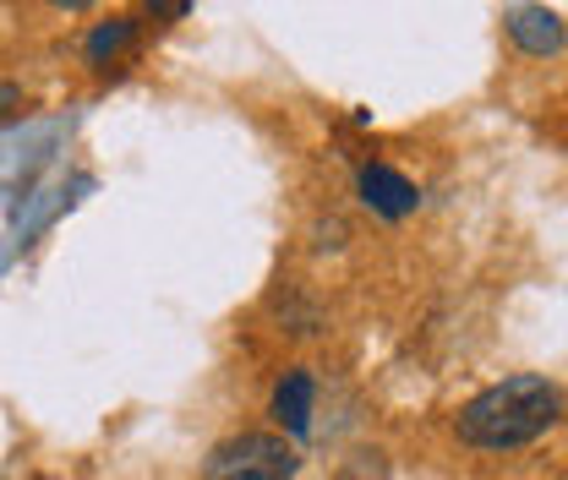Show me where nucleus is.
<instances>
[{
	"label": "nucleus",
	"mask_w": 568,
	"mask_h": 480,
	"mask_svg": "<svg viewBox=\"0 0 568 480\" xmlns=\"http://www.w3.org/2000/svg\"><path fill=\"white\" fill-rule=\"evenodd\" d=\"M50 6H67V11H82V6H93V0H50Z\"/></svg>",
	"instance_id": "9"
},
{
	"label": "nucleus",
	"mask_w": 568,
	"mask_h": 480,
	"mask_svg": "<svg viewBox=\"0 0 568 480\" xmlns=\"http://www.w3.org/2000/svg\"><path fill=\"white\" fill-rule=\"evenodd\" d=\"M312 399H317L312 371H306V366H290L280 377V388H274V420H280L290 437H301V431L312 426Z\"/></svg>",
	"instance_id": "5"
},
{
	"label": "nucleus",
	"mask_w": 568,
	"mask_h": 480,
	"mask_svg": "<svg viewBox=\"0 0 568 480\" xmlns=\"http://www.w3.org/2000/svg\"><path fill=\"white\" fill-rule=\"evenodd\" d=\"M132 39H138V17H110V22H99V28L88 33V44H82V50H88V67H110Z\"/></svg>",
	"instance_id": "6"
},
{
	"label": "nucleus",
	"mask_w": 568,
	"mask_h": 480,
	"mask_svg": "<svg viewBox=\"0 0 568 480\" xmlns=\"http://www.w3.org/2000/svg\"><path fill=\"white\" fill-rule=\"evenodd\" d=\"M508 39H514L525 55L547 61V55L564 50V17H558L552 6H514V11H508Z\"/></svg>",
	"instance_id": "4"
},
{
	"label": "nucleus",
	"mask_w": 568,
	"mask_h": 480,
	"mask_svg": "<svg viewBox=\"0 0 568 480\" xmlns=\"http://www.w3.org/2000/svg\"><path fill=\"white\" fill-rule=\"evenodd\" d=\"M148 11H159V17H181L186 0H148Z\"/></svg>",
	"instance_id": "8"
},
{
	"label": "nucleus",
	"mask_w": 568,
	"mask_h": 480,
	"mask_svg": "<svg viewBox=\"0 0 568 480\" xmlns=\"http://www.w3.org/2000/svg\"><path fill=\"white\" fill-rule=\"evenodd\" d=\"M558 420H564V388L552 377H503L459 405L454 437L481 453H514L558 431Z\"/></svg>",
	"instance_id": "1"
},
{
	"label": "nucleus",
	"mask_w": 568,
	"mask_h": 480,
	"mask_svg": "<svg viewBox=\"0 0 568 480\" xmlns=\"http://www.w3.org/2000/svg\"><path fill=\"white\" fill-rule=\"evenodd\" d=\"M301 453L295 442H284L280 431H241L224 437L203 459V480H295Z\"/></svg>",
	"instance_id": "2"
},
{
	"label": "nucleus",
	"mask_w": 568,
	"mask_h": 480,
	"mask_svg": "<svg viewBox=\"0 0 568 480\" xmlns=\"http://www.w3.org/2000/svg\"><path fill=\"white\" fill-rule=\"evenodd\" d=\"M22 104H28V99H22V88H17V82H0V126H6V121H17V115H22Z\"/></svg>",
	"instance_id": "7"
},
{
	"label": "nucleus",
	"mask_w": 568,
	"mask_h": 480,
	"mask_svg": "<svg viewBox=\"0 0 568 480\" xmlns=\"http://www.w3.org/2000/svg\"><path fill=\"white\" fill-rule=\"evenodd\" d=\"M355 186H361V203L372 207V213H383V218H405V213H416L422 203V192H416V181L410 175H399L394 164H361V175H355Z\"/></svg>",
	"instance_id": "3"
}]
</instances>
